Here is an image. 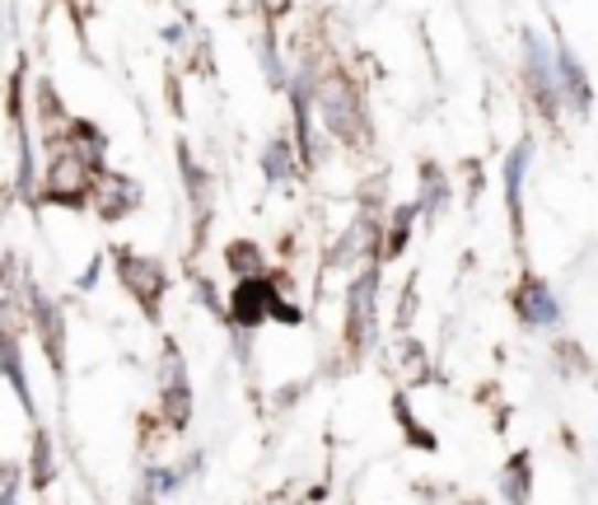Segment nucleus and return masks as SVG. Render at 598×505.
I'll use <instances>...</instances> for the list:
<instances>
[{
	"label": "nucleus",
	"mask_w": 598,
	"mask_h": 505,
	"mask_svg": "<svg viewBox=\"0 0 598 505\" xmlns=\"http://www.w3.org/2000/svg\"><path fill=\"white\" fill-rule=\"evenodd\" d=\"M313 118L332 136V146L346 150H370L374 127H370V104L361 80L342 66V62H323L318 66V85H313Z\"/></svg>",
	"instance_id": "obj_1"
},
{
	"label": "nucleus",
	"mask_w": 598,
	"mask_h": 505,
	"mask_svg": "<svg viewBox=\"0 0 598 505\" xmlns=\"http://www.w3.org/2000/svg\"><path fill=\"white\" fill-rule=\"evenodd\" d=\"M98 164H89L79 150H71L66 141H47V160H43V179H38V202L47 206H66L79 211L89 206V192L98 183Z\"/></svg>",
	"instance_id": "obj_2"
},
{
	"label": "nucleus",
	"mask_w": 598,
	"mask_h": 505,
	"mask_svg": "<svg viewBox=\"0 0 598 505\" xmlns=\"http://www.w3.org/2000/svg\"><path fill=\"white\" fill-rule=\"evenodd\" d=\"M520 71H524V94L533 112L543 118L547 127H556L566 118V104H562V80H556V52H552V37H543L537 29L520 33Z\"/></svg>",
	"instance_id": "obj_3"
},
{
	"label": "nucleus",
	"mask_w": 598,
	"mask_h": 505,
	"mask_svg": "<svg viewBox=\"0 0 598 505\" xmlns=\"http://www.w3.org/2000/svg\"><path fill=\"white\" fill-rule=\"evenodd\" d=\"M378 286H384V262H365L351 271L346 314H342V337L351 356H365L378 337Z\"/></svg>",
	"instance_id": "obj_4"
},
{
	"label": "nucleus",
	"mask_w": 598,
	"mask_h": 505,
	"mask_svg": "<svg viewBox=\"0 0 598 505\" xmlns=\"http://www.w3.org/2000/svg\"><path fill=\"white\" fill-rule=\"evenodd\" d=\"M113 271L122 290L146 309L150 319H159V309H164V296H169V271L159 258L150 253H136V248H113Z\"/></svg>",
	"instance_id": "obj_5"
},
{
	"label": "nucleus",
	"mask_w": 598,
	"mask_h": 505,
	"mask_svg": "<svg viewBox=\"0 0 598 505\" xmlns=\"http://www.w3.org/2000/svg\"><path fill=\"white\" fill-rule=\"evenodd\" d=\"M510 309H514V319H520L528 333H556V327L566 323V309H562V300H556L552 281L537 277V271H524V277L514 281Z\"/></svg>",
	"instance_id": "obj_6"
},
{
	"label": "nucleus",
	"mask_w": 598,
	"mask_h": 505,
	"mask_svg": "<svg viewBox=\"0 0 598 505\" xmlns=\"http://www.w3.org/2000/svg\"><path fill=\"white\" fill-rule=\"evenodd\" d=\"M276 296H281V277H276V271H263V277H248V281H234L225 319L234 327H244V333H263V327L271 323Z\"/></svg>",
	"instance_id": "obj_7"
},
{
	"label": "nucleus",
	"mask_w": 598,
	"mask_h": 505,
	"mask_svg": "<svg viewBox=\"0 0 598 505\" xmlns=\"http://www.w3.org/2000/svg\"><path fill=\"white\" fill-rule=\"evenodd\" d=\"M24 304H29V323H33V333H38V346H43V356L52 361L56 375H66V314H62V309H56L38 286L24 290Z\"/></svg>",
	"instance_id": "obj_8"
},
{
	"label": "nucleus",
	"mask_w": 598,
	"mask_h": 505,
	"mask_svg": "<svg viewBox=\"0 0 598 505\" xmlns=\"http://www.w3.org/2000/svg\"><path fill=\"white\" fill-rule=\"evenodd\" d=\"M552 52H556V80H562V104L575 118H589L594 112V80H589V66L580 62L566 37H552Z\"/></svg>",
	"instance_id": "obj_9"
},
{
	"label": "nucleus",
	"mask_w": 598,
	"mask_h": 505,
	"mask_svg": "<svg viewBox=\"0 0 598 505\" xmlns=\"http://www.w3.org/2000/svg\"><path fill=\"white\" fill-rule=\"evenodd\" d=\"M89 206H94V216L104 225L127 221L131 211H141V183L127 179V173H117V169H104L94 192H89Z\"/></svg>",
	"instance_id": "obj_10"
},
{
	"label": "nucleus",
	"mask_w": 598,
	"mask_h": 505,
	"mask_svg": "<svg viewBox=\"0 0 598 505\" xmlns=\"http://www.w3.org/2000/svg\"><path fill=\"white\" fill-rule=\"evenodd\" d=\"M528 169H533V141L524 136L520 146L505 150L501 160V187H505V211H510V235L524 239V183H528Z\"/></svg>",
	"instance_id": "obj_11"
},
{
	"label": "nucleus",
	"mask_w": 598,
	"mask_h": 505,
	"mask_svg": "<svg viewBox=\"0 0 598 505\" xmlns=\"http://www.w3.org/2000/svg\"><path fill=\"white\" fill-rule=\"evenodd\" d=\"M416 211H421V221L426 225H435L449 211V202H453V183H449V173L435 164V160H426L421 169H416Z\"/></svg>",
	"instance_id": "obj_12"
},
{
	"label": "nucleus",
	"mask_w": 598,
	"mask_h": 505,
	"mask_svg": "<svg viewBox=\"0 0 598 505\" xmlns=\"http://www.w3.org/2000/svg\"><path fill=\"white\" fill-rule=\"evenodd\" d=\"M416 221H421V211H416V202H403V206H393V211H388L384 235H378V262H397V258H403L407 244H412Z\"/></svg>",
	"instance_id": "obj_13"
},
{
	"label": "nucleus",
	"mask_w": 598,
	"mask_h": 505,
	"mask_svg": "<svg viewBox=\"0 0 598 505\" xmlns=\"http://www.w3.org/2000/svg\"><path fill=\"white\" fill-rule=\"evenodd\" d=\"M299 173H305V164H299V150H295V136L281 131V136H271V141L263 146V179L267 183H295Z\"/></svg>",
	"instance_id": "obj_14"
},
{
	"label": "nucleus",
	"mask_w": 598,
	"mask_h": 505,
	"mask_svg": "<svg viewBox=\"0 0 598 505\" xmlns=\"http://www.w3.org/2000/svg\"><path fill=\"white\" fill-rule=\"evenodd\" d=\"M495 492H501V505H528L533 501V454L528 450L505 459L501 477H495Z\"/></svg>",
	"instance_id": "obj_15"
},
{
	"label": "nucleus",
	"mask_w": 598,
	"mask_h": 505,
	"mask_svg": "<svg viewBox=\"0 0 598 505\" xmlns=\"http://www.w3.org/2000/svg\"><path fill=\"white\" fill-rule=\"evenodd\" d=\"M154 417L169 426V431H183V426L192 421V384L188 379H169L159 384V407Z\"/></svg>",
	"instance_id": "obj_16"
},
{
	"label": "nucleus",
	"mask_w": 598,
	"mask_h": 505,
	"mask_svg": "<svg viewBox=\"0 0 598 505\" xmlns=\"http://www.w3.org/2000/svg\"><path fill=\"white\" fill-rule=\"evenodd\" d=\"M225 271H229L234 281L263 277V271H267V253H263V244H253V239H229V244H225Z\"/></svg>",
	"instance_id": "obj_17"
},
{
	"label": "nucleus",
	"mask_w": 598,
	"mask_h": 505,
	"mask_svg": "<svg viewBox=\"0 0 598 505\" xmlns=\"http://www.w3.org/2000/svg\"><path fill=\"white\" fill-rule=\"evenodd\" d=\"M29 482L38 492H47L56 482V444H52V436L43 431V426H38L33 440H29Z\"/></svg>",
	"instance_id": "obj_18"
},
{
	"label": "nucleus",
	"mask_w": 598,
	"mask_h": 505,
	"mask_svg": "<svg viewBox=\"0 0 598 505\" xmlns=\"http://www.w3.org/2000/svg\"><path fill=\"white\" fill-rule=\"evenodd\" d=\"M393 407H397V421H403V436L416 444V450H435V436L426 431L421 421H416V412L407 407V394H397V398H393Z\"/></svg>",
	"instance_id": "obj_19"
},
{
	"label": "nucleus",
	"mask_w": 598,
	"mask_h": 505,
	"mask_svg": "<svg viewBox=\"0 0 598 505\" xmlns=\"http://www.w3.org/2000/svg\"><path fill=\"white\" fill-rule=\"evenodd\" d=\"M552 352H556V365H562L566 375H589V356H585L575 342H556Z\"/></svg>",
	"instance_id": "obj_20"
},
{
	"label": "nucleus",
	"mask_w": 598,
	"mask_h": 505,
	"mask_svg": "<svg viewBox=\"0 0 598 505\" xmlns=\"http://www.w3.org/2000/svg\"><path fill=\"white\" fill-rule=\"evenodd\" d=\"M248 6L267 19V24H281V19L295 10V0H248Z\"/></svg>",
	"instance_id": "obj_21"
},
{
	"label": "nucleus",
	"mask_w": 598,
	"mask_h": 505,
	"mask_svg": "<svg viewBox=\"0 0 598 505\" xmlns=\"http://www.w3.org/2000/svg\"><path fill=\"white\" fill-rule=\"evenodd\" d=\"M14 496H19V463L0 459V505L14 501Z\"/></svg>",
	"instance_id": "obj_22"
},
{
	"label": "nucleus",
	"mask_w": 598,
	"mask_h": 505,
	"mask_svg": "<svg viewBox=\"0 0 598 505\" xmlns=\"http://www.w3.org/2000/svg\"><path fill=\"white\" fill-rule=\"evenodd\" d=\"M472 505H491V501H472Z\"/></svg>",
	"instance_id": "obj_23"
},
{
	"label": "nucleus",
	"mask_w": 598,
	"mask_h": 505,
	"mask_svg": "<svg viewBox=\"0 0 598 505\" xmlns=\"http://www.w3.org/2000/svg\"><path fill=\"white\" fill-rule=\"evenodd\" d=\"M66 6H71V10H75V0H66Z\"/></svg>",
	"instance_id": "obj_24"
}]
</instances>
